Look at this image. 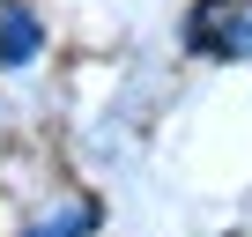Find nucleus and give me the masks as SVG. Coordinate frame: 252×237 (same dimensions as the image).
<instances>
[{
    "mask_svg": "<svg viewBox=\"0 0 252 237\" xmlns=\"http://www.w3.org/2000/svg\"><path fill=\"white\" fill-rule=\"evenodd\" d=\"M37 45H45V23L23 8V0H8V8H0V67H30Z\"/></svg>",
    "mask_w": 252,
    "mask_h": 237,
    "instance_id": "1",
    "label": "nucleus"
},
{
    "mask_svg": "<svg viewBox=\"0 0 252 237\" xmlns=\"http://www.w3.org/2000/svg\"><path fill=\"white\" fill-rule=\"evenodd\" d=\"M89 230H96V207H89V200H74V207H60V215L30 222V237H89Z\"/></svg>",
    "mask_w": 252,
    "mask_h": 237,
    "instance_id": "2",
    "label": "nucleus"
}]
</instances>
